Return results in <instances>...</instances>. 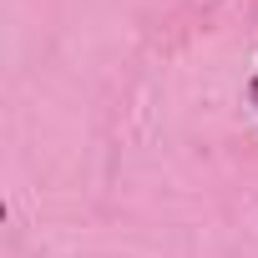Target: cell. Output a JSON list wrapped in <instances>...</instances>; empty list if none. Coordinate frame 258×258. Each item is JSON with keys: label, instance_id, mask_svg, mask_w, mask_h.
Returning a JSON list of instances; mask_svg holds the SVG:
<instances>
[{"label": "cell", "instance_id": "1", "mask_svg": "<svg viewBox=\"0 0 258 258\" xmlns=\"http://www.w3.org/2000/svg\"><path fill=\"white\" fill-rule=\"evenodd\" d=\"M248 101H253V106H258V76H253V81H248Z\"/></svg>", "mask_w": 258, "mask_h": 258}]
</instances>
